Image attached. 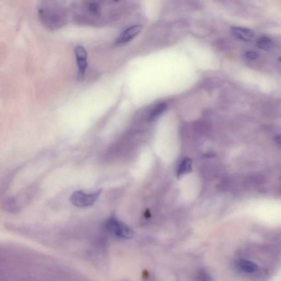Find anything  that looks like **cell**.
Masks as SVG:
<instances>
[{
  "mask_svg": "<svg viewBox=\"0 0 281 281\" xmlns=\"http://www.w3.org/2000/svg\"><path fill=\"white\" fill-rule=\"evenodd\" d=\"M59 5L51 2H44L40 5L39 15L41 21L46 27L55 29L60 27L63 22L64 15Z\"/></svg>",
  "mask_w": 281,
  "mask_h": 281,
  "instance_id": "obj_1",
  "label": "cell"
},
{
  "mask_svg": "<svg viewBox=\"0 0 281 281\" xmlns=\"http://www.w3.org/2000/svg\"><path fill=\"white\" fill-rule=\"evenodd\" d=\"M105 228L108 232L119 237L130 238L134 236L132 229L118 220L116 217L112 216L109 218L105 223Z\"/></svg>",
  "mask_w": 281,
  "mask_h": 281,
  "instance_id": "obj_2",
  "label": "cell"
},
{
  "mask_svg": "<svg viewBox=\"0 0 281 281\" xmlns=\"http://www.w3.org/2000/svg\"><path fill=\"white\" fill-rule=\"evenodd\" d=\"M101 193V190L92 194H85L82 191H77L71 196L70 201L72 205L78 208L91 207L94 205Z\"/></svg>",
  "mask_w": 281,
  "mask_h": 281,
  "instance_id": "obj_3",
  "label": "cell"
},
{
  "mask_svg": "<svg viewBox=\"0 0 281 281\" xmlns=\"http://www.w3.org/2000/svg\"><path fill=\"white\" fill-rule=\"evenodd\" d=\"M75 55L78 67V78L81 80L84 78L87 67V52L81 46H77L75 49Z\"/></svg>",
  "mask_w": 281,
  "mask_h": 281,
  "instance_id": "obj_4",
  "label": "cell"
},
{
  "mask_svg": "<svg viewBox=\"0 0 281 281\" xmlns=\"http://www.w3.org/2000/svg\"><path fill=\"white\" fill-rule=\"evenodd\" d=\"M142 27L141 25L138 24L131 26L125 30L120 34L116 40L117 45H123L129 43L141 32Z\"/></svg>",
  "mask_w": 281,
  "mask_h": 281,
  "instance_id": "obj_5",
  "label": "cell"
},
{
  "mask_svg": "<svg viewBox=\"0 0 281 281\" xmlns=\"http://www.w3.org/2000/svg\"><path fill=\"white\" fill-rule=\"evenodd\" d=\"M236 266L241 272L247 274H253L258 272V265L251 260L239 259L236 263Z\"/></svg>",
  "mask_w": 281,
  "mask_h": 281,
  "instance_id": "obj_6",
  "label": "cell"
},
{
  "mask_svg": "<svg viewBox=\"0 0 281 281\" xmlns=\"http://www.w3.org/2000/svg\"><path fill=\"white\" fill-rule=\"evenodd\" d=\"M231 32L235 37L245 42L252 41L255 35L253 30L244 27H232Z\"/></svg>",
  "mask_w": 281,
  "mask_h": 281,
  "instance_id": "obj_7",
  "label": "cell"
},
{
  "mask_svg": "<svg viewBox=\"0 0 281 281\" xmlns=\"http://www.w3.org/2000/svg\"><path fill=\"white\" fill-rule=\"evenodd\" d=\"M167 105L165 103H161L156 106L149 113L148 121L154 122L166 110Z\"/></svg>",
  "mask_w": 281,
  "mask_h": 281,
  "instance_id": "obj_8",
  "label": "cell"
},
{
  "mask_svg": "<svg viewBox=\"0 0 281 281\" xmlns=\"http://www.w3.org/2000/svg\"><path fill=\"white\" fill-rule=\"evenodd\" d=\"M257 45L259 49L265 51L272 50L274 47L273 40L267 36H262L259 38Z\"/></svg>",
  "mask_w": 281,
  "mask_h": 281,
  "instance_id": "obj_9",
  "label": "cell"
},
{
  "mask_svg": "<svg viewBox=\"0 0 281 281\" xmlns=\"http://www.w3.org/2000/svg\"><path fill=\"white\" fill-rule=\"evenodd\" d=\"M87 11L93 15H97L101 12V5L96 2H87L86 4Z\"/></svg>",
  "mask_w": 281,
  "mask_h": 281,
  "instance_id": "obj_10",
  "label": "cell"
},
{
  "mask_svg": "<svg viewBox=\"0 0 281 281\" xmlns=\"http://www.w3.org/2000/svg\"><path fill=\"white\" fill-rule=\"evenodd\" d=\"M192 160L189 158L184 159L179 166L178 175L180 176L189 172L192 169Z\"/></svg>",
  "mask_w": 281,
  "mask_h": 281,
  "instance_id": "obj_11",
  "label": "cell"
},
{
  "mask_svg": "<svg viewBox=\"0 0 281 281\" xmlns=\"http://www.w3.org/2000/svg\"><path fill=\"white\" fill-rule=\"evenodd\" d=\"M197 281H215L211 275L205 269H201L196 275Z\"/></svg>",
  "mask_w": 281,
  "mask_h": 281,
  "instance_id": "obj_12",
  "label": "cell"
},
{
  "mask_svg": "<svg viewBox=\"0 0 281 281\" xmlns=\"http://www.w3.org/2000/svg\"><path fill=\"white\" fill-rule=\"evenodd\" d=\"M246 58L250 60H256L259 58V55L256 52L249 51H247L245 54Z\"/></svg>",
  "mask_w": 281,
  "mask_h": 281,
  "instance_id": "obj_13",
  "label": "cell"
},
{
  "mask_svg": "<svg viewBox=\"0 0 281 281\" xmlns=\"http://www.w3.org/2000/svg\"><path fill=\"white\" fill-rule=\"evenodd\" d=\"M144 216L146 218H148L150 216V212L148 210L144 212Z\"/></svg>",
  "mask_w": 281,
  "mask_h": 281,
  "instance_id": "obj_14",
  "label": "cell"
},
{
  "mask_svg": "<svg viewBox=\"0 0 281 281\" xmlns=\"http://www.w3.org/2000/svg\"><path fill=\"white\" fill-rule=\"evenodd\" d=\"M1 196V194H0V196Z\"/></svg>",
  "mask_w": 281,
  "mask_h": 281,
  "instance_id": "obj_15",
  "label": "cell"
}]
</instances>
